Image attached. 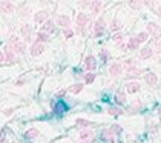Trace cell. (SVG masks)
<instances>
[{"label":"cell","mask_w":161,"mask_h":143,"mask_svg":"<svg viewBox=\"0 0 161 143\" xmlns=\"http://www.w3.org/2000/svg\"><path fill=\"white\" fill-rule=\"evenodd\" d=\"M157 15L161 17V6H158V10H157Z\"/></svg>","instance_id":"44"},{"label":"cell","mask_w":161,"mask_h":143,"mask_svg":"<svg viewBox=\"0 0 161 143\" xmlns=\"http://www.w3.org/2000/svg\"><path fill=\"white\" fill-rule=\"evenodd\" d=\"M85 66H86V69H87V71L95 69V66H97L95 57H94V56H87V57L85 59Z\"/></svg>","instance_id":"10"},{"label":"cell","mask_w":161,"mask_h":143,"mask_svg":"<svg viewBox=\"0 0 161 143\" xmlns=\"http://www.w3.org/2000/svg\"><path fill=\"white\" fill-rule=\"evenodd\" d=\"M104 26H106V23H104V19H98L97 22H95V25H94V34H95V37H100V35L103 34V31H104Z\"/></svg>","instance_id":"4"},{"label":"cell","mask_w":161,"mask_h":143,"mask_svg":"<svg viewBox=\"0 0 161 143\" xmlns=\"http://www.w3.org/2000/svg\"><path fill=\"white\" fill-rule=\"evenodd\" d=\"M57 23H58L60 26H63V28L66 29L68 26L71 25V19H69L68 15H58V17H57Z\"/></svg>","instance_id":"13"},{"label":"cell","mask_w":161,"mask_h":143,"mask_svg":"<svg viewBox=\"0 0 161 143\" xmlns=\"http://www.w3.org/2000/svg\"><path fill=\"white\" fill-rule=\"evenodd\" d=\"M89 23V17L85 14V12H80L78 15H77V32H83V28Z\"/></svg>","instance_id":"2"},{"label":"cell","mask_w":161,"mask_h":143,"mask_svg":"<svg viewBox=\"0 0 161 143\" xmlns=\"http://www.w3.org/2000/svg\"><path fill=\"white\" fill-rule=\"evenodd\" d=\"M126 48H127V49H130V51H135V49H138V48H140V43L137 42V39H135V37H132V39L127 42Z\"/></svg>","instance_id":"20"},{"label":"cell","mask_w":161,"mask_h":143,"mask_svg":"<svg viewBox=\"0 0 161 143\" xmlns=\"http://www.w3.org/2000/svg\"><path fill=\"white\" fill-rule=\"evenodd\" d=\"M3 56H5V60L6 62H9V63H15V56H14V51L11 49V46H6L5 48Z\"/></svg>","instance_id":"9"},{"label":"cell","mask_w":161,"mask_h":143,"mask_svg":"<svg viewBox=\"0 0 161 143\" xmlns=\"http://www.w3.org/2000/svg\"><path fill=\"white\" fill-rule=\"evenodd\" d=\"M152 56H154V49H152V48H143L141 51H140V57L141 59H149V57H152Z\"/></svg>","instance_id":"17"},{"label":"cell","mask_w":161,"mask_h":143,"mask_svg":"<svg viewBox=\"0 0 161 143\" xmlns=\"http://www.w3.org/2000/svg\"><path fill=\"white\" fill-rule=\"evenodd\" d=\"M17 42H19V37H17V35H11V37H9V46L15 45Z\"/></svg>","instance_id":"36"},{"label":"cell","mask_w":161,"mask_h":143,"mask_svg":"<svg viewBox=\"0 0 161 143\" xmlns=\"http://www.w3.org/2000/svg\"><path fill=\"white\" fill-rule=\"evenodd\" d=\"M0 10L5 14H11V12H14L15 6H14L12 2H9V0H3V2H0Z\"/></svg>","instance_id":"3"},{"label":"cell","mask_w":161,"mask_h":143,"mask_svg":"<svg viewBox=\"0 0 161 143\" xmlns=\"http://www.w3.org/2000/svg\"><path fill=\"white\" fill-rule=\"evenodd\" d=\"M40 136V132H39V129H35V128H31V129H28L25 132V137L26 139H35V137H39Z\"/></svg>","instance_id":"22"},{"label":"cell","mask_w":161,"mask_h":143,"mask_svg":"<svg viewBox=\"0 0 161 143\" xmlns=\"http://www.w3.org/2000/svg\"><path fill=\"white\" fill-rule=\"evenodd\" d=\"M83 88H85L83 83H75V85H72V86L69 88V92H72V94H78V92H82V91H83Z\"/></svg>","instance_id":"23"},{"label":"cell","mask_w":161,"mask_h":143,"mask_svg":"<svg viewBox=\"0 0 161 143\" xmlns=\"http://www.w3.org/2000/svg\"><path fill=\"white\" fill-rule=\"evenodd\" d=\"M101 6H103V3L100 2V0H94V2H91V5H89V8H91V12H92V14H98V12H100Z\"/></svg>","instance_id":"12"},{"label":"cell","mask_w":161,"mask_h":143,"mask_svg":"<svg viewBox=\"0 0 161 143\" xmlns=\"http://www.w3.org/2000/svg\"><path fill=\"white\" fill-rule=\"evenodd\" d=\"M65 94H66V89H63V91H60L57 95H58V97H61V95H65Z\"/></svg>","instance_id":"42"},{"label":"cell","mask_w":161,"mask_h":143,"mask_svg":"<svg viewBox=\"0 0 161 143\" xmlns=\"http://www.w3.org/2000/svg\"><path fill=\"white\" fill-rule=\"evenodd\" d=\"M78 143H87V142H85V140H80Z\"/></svg>","instance_id":"45"},{"label":"cell","mask_w":161,"mask_h":143,"mask_svg":"<svg viewBox=\"0 0 161 143\" xmlns=\"http://www.w3.org/2000/svg\"><path fill=\"white\" fill-rule=\"evenodd\" d=\"M92 122H89V120H85V119H77L75 120V126H80V128H86L87 129V126H92Z\"/></svg>","instance_id":"19"},{"label":"cell","mask_w":161,"mask_h":143,"mask_svg":"<svg viewBox=\"0 0 161 143\" xmlns=\"http://www.w3.org/2000/svg\"><path fill=\"white\" fill-rule=\"evenodd\" d=\"M144 80H146V83H147L149 86H155V85L158 83V77H157L155 73H149V74H146V76H144Z\"/></svg>","instance_id":"11"},{"label":"cell","mask_w":161,"mask_h":143,"mask_svg":"<svg viewBox=\"0 0 161 143\" xmlns=\"http://www.w3.org/2000/svg\"><path fill=\"white\" fill-rule=\"evenodd\" d=\"M3 62H5V56H3V52L0 51V63H3Z\"/></svg>","instance_id":"40"},{"label":"cell","mask_w":161,"mask_h":143,"mask_svg":"<svg viewBox=\"0 0 161 143\" xmlns=\"http://www.w3.org/2000/svg\"><path fill=\"white\" fill-rule=\"evenodd\" d=\"M20 31H22L23 37H25V42H29L31 40V26L29 25H23L20 28Z\"/></svg>","instance_id":"15"},{"label":"cell","mask_w":161,"mask_h":143,"mask_svg":"<svg viewBox=\"0 0 161 143\" xmlns=\"http://www.w3.org/2000/svg\"><path fill=\"white\" fill-rule=\"evenodd\" d=\"M126 91H127L129 94H135V92L140 91V85H138L137 82H129V83L126 85Z\"/></svg>","instance_id":"14"},{"label":"cell","mask_w":161,"mask_h":143,"mask_svg":"<svg viewBox=\"0 0 161 143\" xmlns=\"http://www.w3.org/2000/svg\"><path fill=\"white\" fill-rule=\"evenodd\" d=\"M25 82H26L25 78H20V80H17V82H15V85L17 86H22V85H25Z\"/></svg>","instance_id":"39"},{"label":"cell","mask_w":161,"mask_h":143,"mask_svg":"<svg viewBox=\"0 0 161 143\" xmlns=\"http://www.w3.org/2000/svg\"><path fill=\"white\" fill-rule=\"evenodd\" d=\"M109 28H111V31H118V29L121 28V22H120L118 19H115V20L111 23V26H109Z\"/></svg>","instance_id":"28"},{"label":"cell","mask_w":161,"mask_h":143,"mask_svg":"<svg viewBox=\"0 0 161 143\" xmlns=\"http://www.w3.org/2000/svg\"><path fill=\"white\" fill-rule=\"evenodd\" d=\"M72 35H74V31H72V29H69V28L65 29V37H66V39H71Z\"/></svg>","instance_id":"35"},{"label":"cell","mask_w":161,"mask_h":143,"mask_svg":"<svg viewBox=\"0 0 161 143\" xmlns=\"http://www.w3.org/2000/svg\"><path fill=\"white\" fill-rule=\"evenodd\" d=\"M141 74V69H138L137 66H130V68H127V77H138Z\"/></svg>","instance_id":"21"},{"label":"cell","mask_w":161,"mask_h":143,"mask_svg":"<svg viewBox=\"0 0 161 143\" xmlns=\"http://www.w3.org/2000/svg\"><path fill=\"white\" fill-rule=\"evenodd\" d=\"M133 106H135V108H140V106H141V102H133Z\"/></svg>","instance_id":"41"},{"label":"cell","mask_w":161,"mask_h":143,"mask_svg":"<svg viewBox=\"0 0 161 143\" xmlns=\"http://www.w3.org/2000/svg\"><path fill=\"white\" fill-rule=\"evenodd\" d=\"M100 59H101V62H107V59H109L107 49H100Z\"/></svg>","instance_id":"33"},{"label":"cell","mask_w":161,"mask_h":143,"mask_svg":"<svg viewBox=\"0 0 161 143\" xmlns=\"http://www.w3.org/2000/svg\"><path fill=\"white\" fill-rule=\"evenodd\" d=\"M94 80H95V74L94 73H87L86 76H85V83H92L94 82Z\"/></svg>","instance_id":"31"},{"label":"cell","mask_w":161,"mask_h":143,"mask_svg":"<svg viewBox=\"0 0 161 143\" xmlns=\"http://www.w3.org/2000/svg\"><path fill=\"white\" fill-rule=\"evenodd\" d=\"M160 120H161V111H160Z\"/></svg>","instance_id":"46"},{"label":"cell","mask_w":161,"mask_h":143,"mask_svg":"<svg viewBox=\"0 0 161 143\" xmlns=\"http://www.w3.org/2000/svg\"><path fill=\"white\" fill-rule=\"evenodd\" d=\"M112 39H114L115 42H118V43H120V42H121V39H123V35H121L120 32H117V34H114V35H112Z\"/></svg>","instance_id":"37"},{"label":"cell","mask_w":161,"mask_h":143,"mask_svg":"<svg viewBox=\"0 0 161 143\" xmlns=\"http://www.w3.org/2000/svg\"><path fill=\"white\" fill-rule=\"evenodd\" d=\"M109 131L114 134V136H115V134H118V132H121V126H120V125H112V126L109 128Z\"/></svg>","instance_id":"34"},{"label":"cell","mask_w":161,"mask_h":143,"mask_svg":"<svg viewBox=\"0 0 161 143\" xmlns=\"http://www.w3.org/2000/svg\"><path fill=\"white\" fill-rule=\"evenodd\" d=\"M43 49H44V45L43 43H32V46H31V49H29V52H31V56L32 57H37V56H40L42 52H43Z\"/></svg>","instance_id":"5"},{"label":"cell","mask_w":161,"mask_h":143,"mask_svg":"<svg viewBox=\"0 0 161 143\" xmlns=\"http://www.w3.org/2000/svg\"><path fill=\"white\" fill-rule=\"evenodd\" d=\"M8 46H9V45H8ZM11 49L15 52V54H25V52H26V43L17 42L15 45H12V46H11Z\"/></svg>","instance_id":"6"},{"label":"cell","mask_w":161,"mask_h":143,"mask_svg":"<svg viewBox=\"0 0 161 143\" xmlns=\"http://www.w3.org/2000/svg\"><path fill=\"white\" fill-rule=\"evenodd\" d=\"M118 48L120 49H124V48H126V45H124V43H118Z\"/></svg>","instance_id":"43"},{"label":"cell","mask_w":161,"mask_h":143,"mask_svg":"<svg viewBox=\"0 0 161 143\" xmlns=\"http://www.w3.org/2000/svg\"><path fill=\"white\" fill-rule=\"evenodd\" d=\"M0 136H2V132H0Z\"/></svg>","instance_id":"47"},{"label":"cell","mask_w":161,"mask_h":143,"mask_svg":"<svg viewBox=\"0 0 161 143\" xmlns=\"http://www.w3.org/2000/svg\"><path fill=\"white\" fill-rule=\"evenodd\" d=\"M146 32H147L149 35H152V37L160 39V37H161V26L157 25V23H147V26H146Z\"/></svg>","instance_id":"1"},{"label":"cell","mask_w":161,"mask_h":143,"mask_svg":"<svg viewBox=\"0 0 161 143\" xmlns=\"http://www.w3.org/2000/svg\"><path fill=\"white\" fill-rule=\"evenodd\" d=\"M54 29H55V23H54L52 20H46V22H44V25H43V32H52Z\"/></svg>","instance_id":"16"},{"label":"cell","mask_w":161,"mask_h":143,"mask_svg":"<svg viewBox=\"0 0 161 143\" xmlns=\"http://www.w3.org/2000/svg\"><path fill=\"white\" fill-rule=\"evenodd\" d=\"M107 112H109L111 115H115V117H118V115H123V111L120 108H109L107 109Z\"/></svg>","instance_id":"30"},{"label":"cell","mask_w":161,"mask_h":143,"mask_svg":"<svg viewBox=\"0 0 161 143\" xmlns=\"http://www.w3.org/2000/svg\"><path fill=\"white\" fill-rule=\"evenodd\" d=\"M143 5H144V2H135V0H130L129 2V6L132 8V10H140Z\"/></svg>","instance_id":"29"},{"label":"cell","mask_w":161,"mask_h":143,"mask_svg":"<svg viewBox=\"0 0 161 143\" xmlns=\"http://www.w3.org/2000/svg\"><path fill=\"white\" fill-rule=\"evenodd\" d=\"M48 15H49L48 11H40V12H37L34 15V22L35 23H44L48 20Z\"/></svg>","instance_id":"8"},{"label":"cell","mask_w":161,"mask_h":143,"mask_svg":"<svg viewBox=\"0 0 161 143\" xmlns=\"http://www.w3.org/2000/svg\"><path fill=\"white\" fill-rule=\"evenodd\" d=\"M54 109H55L57 112H65V111H66V105H65L63 102H58V103L55 105V108H54Z\"/></svg>","instance_id":"32"},{"label":"cell","mask_w":161,"mask_h":143,"mask_svg":"<svg viewBox=\"0 0 161 143\" xmlns=\"http://www.w3.org/2000/svg\"><path fill=\"white\" fill-rule=\"evenodd\" d=\"M92 137H94V132H92L91 129H83L82 132H80V139H82V140H85V142L91 140Z\"/></svg>","instance_id":"18"},{"label":"cell","mask_w":161,"mask_h":143,"mask_svg":"<svg viewBox=\"0 0 161 143\" xmlns=\"http://www.w3.org/2000/svg\"><path fill=\"white\" fill-rule=\"evenodd\" d=\"M115 102H117L118 105H124V102H126V95H124V92L118 91L117 94H115Z\"/></svg>","instance_id":"25"},{"label":"cell","mask_w":161,"mask_h":143,"mask_svg":"<svg viewBox=\"0 0 161 143\" xmlns=\"http://www.w3.org/2000/svg\"><path fill=\"white\" fill-rule=\"evenodd\" d=\"M14 111H15L14 108H9V109H5V111H3V114H5V115H8V117H9V115H12V112H14Z\"/></svg>","instance_id":"38"},{"label":"cell","mask_w":161,"mask_h":143,"mask_svg":"<svg viewBox=\"0 0 161 143\" xmlns=\"http://www.w3.org/2000/svg\"><path fill=\"white\" fill-rule=\"evenodd\" d=\"M135 39H137V42H138V43H143V42H146V40L149 39V34H147L146 31H144V32H140Z\"/></svg>","instance_id":"27"},{"label":"cell","mask_w":161,"mask_h":143,"mask_svg":"<svg viewBox=\"0 0 161 143\" xmlns=\"http://www.w3.org/2000/svg\"><path fill=\"white\" fill-rule=\"evenodd\" d=\"M48 40H49V35H48L46 32L40 31V32L37 34V43H43V42H48Z\"/></svg>","instance_id":"26"},{"label":"cell","mask_w":161,"mask_h":143,"mask_svg":"<svg viewBox=\"0 0 161 143\" xmlns=\"http://www.w3.org/2000/svg\"><path fill=\"white\" fill-rule=\"evenodd\" d=\"M101 137H103V140H106L107 143H114V134H112L109 129H104Z\"/></svg>","instance_id":"24"},{"label":"cell","mask_w":161,"mask_h":143,"mask_svg":"<svg viewBox=\"0 0 161 143\" xmlns=\"http://www.w3.org/2000/svg\"><path fill=\"white\" fill-rule=\"evenodd\" d=\"M109 73H111L112 77L120 76V74L123 73V65H121V63H112L111 68H109Z\"/></svg>","instance_id":"7"}]
</instances>
